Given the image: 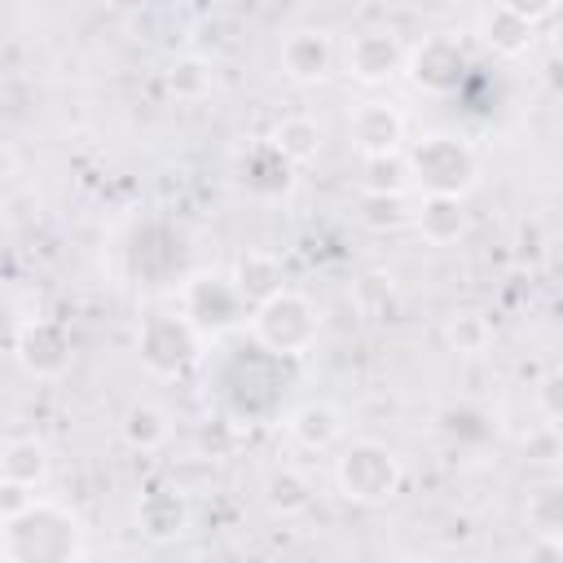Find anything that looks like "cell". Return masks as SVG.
<instances>
[{
	"label": "cell",
	"mask_w": 563,
	"mask_h": 563,
	"mask_svg": "<svg viewBox=\"0 0 563 563\" xmlns=\"http://www.w3.org/2000/svg\"><path fill=\"white\" fill-rule=\"evenodd\" d=\"M4 554L9 563H75L79 523L62 506L35 497L22 515L4 519Z\"/></svg>",
	"instance_id": "1"
},
{
	"label": "cell",
	"mask_w": 563,
	"mask_h": 563,
	"mask_svg": "<svg viewBox=\"0 0 563 563\" xmlns=\"http://www.w3.org/2000/svg\"><path fill=\"white\" fill-rule=\"evenodd\" d=\"M238 295L242 299H255V303H268L273 295H282V273H277V260L264 255V251H251L242 264H238Z\"/></svg>",
	"instance_id": "10"
},
{
	"label": "cell",
	"mask_w": 563,
	"mask_h": 563,
	"mask_svg": "<svg viewBox=\"0 0 563 563\" xmlns=\"http://www.w3.org/2000/svg\"><path fill=\"white\" fill-rule=\"evenodd\" d=\"M537 400H541V409H545L554 422H563V369H554V374L541 383Z\"/></svg>",
	"instance_id": "17"
},
{
	"label": "cell",
	"mask_w": 563,
	"mask_h": 563,
	"mask_svg": "<svg viewBox=\"0 0 563 563\" xmlns=\"http://www.w3.org/2000/svg\"><path fill=\"white\" fill-rule=\"evenodd\" d=\"M449 343H453L457 352H479V347L488 343V321H484L479 312L453 317V321H449Z\"/></svg>",
	"instance_id": "15"
},
{
	"label": "cell",
	"mask_w": 563,
	"mask_h": 563,
	"mask_svg": "<svg viewBox=\"0 0 563 563\" xmlns=\"http://www.w3.org/2000/svg\"><path fill=\"white\" fill-rule=\"evenodd\" d=\"M400 114L383 101H365L352 119H347V136L352 145L365 154V158H387L396 145H400Z\"/></svg>",
	"instance_id": "5"
},
{
	"label": "cell",
	"mask_w": 563,
	"mask_h": 563,
	"mask_svg": "<svg viewBox=\"0 0 563 563\" xmlns=\"http://www.w3.org/2000/svg\"><path fill=\"white\" fill-rule=\"evenodd\" d=\"M290 427H295V435L308 444V449H325L343 427H339V409H330V405H303L295 418H290Z\"/></svg>",
	"instance_id": "13"
},
{
	"label": "cell",
	"mask_w": 563,
	"mask_h": 563,
	"mask_svg": "<svg viewBox=\"0 0 563 563\" xmlns=\"http://www.w3.org/2000/svg\"><path fill=\"white\" fill-rule=\"evenodd\" d=\"M418 229L431 238V242H453L462 229H466V211H462V198H449V194H431L427 207L418 211Z\"/></svg>",
	"instance_id": "11"
},
{
	"label": "cell",
	"mask_w": 563,
	"mask_h": 563,
	"mask_svg": "<svg viewBox=\"0 0 563 563\" xmlns=\"http://www.w3.org/2000/svg\"><path fill=\"white\" fill-rule=\"evenodd\" d=\"M57 334H62V330H57L53 321H40V317L18 321V330H13V352H18V361H22L31 374H62V365H66V343L48 347V339H57Z\"/></svg>",
	"instance_id": "6"
},
{
	"label": "cell",
	"mask_w": 563,
	"mask_h": 563,
	"mask_svg": "<svg viewBox=\"0 0 563 563\" xmlns=\"http://www.w3.org/2000/svg\"><path fill=\"white\" fill-rule=\"evenodd\" d=\"M405 563H427V559H405Z\"/></svg>",
	"instance_id": "18"
},
{
	"label": "cell",
	"mask_w": 563,
	"mask_h": 563,
	"mask_svg": "<svg viewBox=\"0 0 563 563\" xmlns=\"http://www.w3.org/2000/svg\"><path fill=\"white\" fill-rule=\"evenodd\" d=\"M282 62H286L290 79H321L325 66H330V44L317 31H295L282 48Z\"/></svg>",
	"instance_id": "9"
},
{
	"label": "cell",
	"mask_w": 563,
	"mask_h": 563,
	"mask_svg": "<svg viewBox=\"0 0 563 563\" xmlns=\"http://www.w3.org/2000/svg\"><path fill=\"white\" fill-rule=\"evenodd\" d=\"M321 145V128L312 119H286L277 132H273V150L286 158V163H303L312 158Z\"/></svg>",
	"instance_id": "12"
},
{
	"label": "cell",
	"mask_w": 563,
	"mask_h": 563,
	"mask_svg": "<svg viewBox=\"0 0 563 563\" xmlns=\"http://www.w3.org/2000/svg\"><path fill=\"white\" fill-rule=\"evenodd\" d=\"M0 471H4V484H18V488H35L48 471V453L35 435H18L4 444V457H0Z\"/></svg>",
	"instance_id": "8"
},
{
	"label": "cell",
	"mask_w": 563,
	"mask_h": 563,
	"mask_svg": "<svg viewBox=\"0 0 563 563\" xmlns=\"http://www.w3.org/2000/svg\"><path fill=\"white\" fill-rule=\"evenodd\" d=\"M123 431H128V440L132 444H141V449H154L158 440H167V422H163V413L158 409H132L128 413V422H123Z\"/></svg>",
	"instance_id": "14"
},
{
	"label": "cell",
	"mask_w": 563,
	"mask_h": 563,
	"mask_svg": "<svg viewBox=\"0 0 563 563\" xmlns=\"http://www.w3.org/2000/svg\"><path fill=\"white\" fill-rule=\"evenodd\" d=\"M400 484V466L383 444H352L339 457V488L352 501H383Z\"/></svg>",
	"instance_id": "3"
},
{
	"label": "cell",
	"mask_w": 563,
	"mask_h": 563,
	"mask_svg": "<svg viewBox=\"0 0 563 563\" xmlns=\"http://www.w3.org/2000/svg\"><path fill=\"white\" fill-rule=\"evenodd\" d=\"M317 325H321V321H317L312 303L299 299V295H290V290H282V295H273L268 303H260V317H255L260 343L273 347V352H282V356L303 352V347L317 339Z\"/></svg>",
	"instance_id": "2"
},
{
	"label": "cell",
	"mask_w": 563,
	"mask_h": 563,
	"mask_svg": "<svg viewBox=\"0 0 563 563\" xmlns=\"http://www.w3.org/2000/svg\"><path fill=\"white\" fill-rule=\"evenodd\" d=\"M167 79H172V88H176L180 97H198V88H194V79H198L202 88L211 84V75H207V66H202V62H194V57H189V62H176Z\"/></svg>",
	"instance_id": "16"
},
{
	"label": "cell",
	"mask_w": 563,
	"mask_h": 563,
	"mask_svg": "<svg viewBox=\"0 0 563 563\" xmlns=\"http://www.w3.org/2000/svg\"><path fill=\"white\" fill-rule=\"evenodd\" d=\"M413 172L418 180L431 189V194H449L457 198L471 180H475V154L453 141V136H427L418 150H413Z\"/></svg>",
	"instance_id": "4"
},
{
	"label": "cell",
	"mask_w": 563,
	"mask_h": 563,
	"mask_svg": "<svg viewBox=\"0 0 563 563\" xmlns=\"http://www.w3.org/2000/svg\"><path fill=\"white\" fill-rule=\"evenodd\" d=\"M396 62H400V48H396V40L383 35V31H365V35H356V40L347 44V75H356V79H365V84L387 79V75L396 70Z\"/></svg>",
	"instance_id": "7"
}]
</instances>
